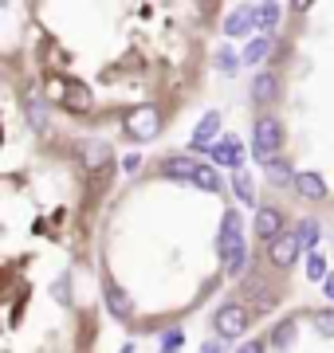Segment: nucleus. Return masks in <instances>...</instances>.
<instances>
[{
	"label": "nucleus",
	"instance_id": "nucleus-20",
	"mask_svg": "<svg viewBox=\"0 0 334 353\" xmlns=\"http://www.w3.org/2000/svg\"><path fill=\"white\" fill-rule=\"evenodd\" d=\"M279 16H283L279 4H256V24L264 28V32H271V28L279 24Z\"/></svg>",
	"mask_w": 334,
	"mask_h": 353
},
{
	"label": "nucleus",
	"instance_id": "nucleus-3",
	"mask_svg": "<svg viewBox=\"0 0 334 353\" xmlns=\"http://www.w3.org/2000/svg\"><path fill=\"white\" fill-rule=\"evenodd\" d=\"M157 130H161V114H157V106H138V110L126 114V134L134 141L157 138Z\"/></svg>",
	"mask_w": 334,
	"mask_h": 353
},
{
	"label": "nucleus",
	"instance_id": "nucleus-22",
	"mask_svg": "<svg viewBox=\"0 0 334 353\" xmlns=\"http://www.w3.org/2000/svg\"><path fill=\"white\" fill-rule=\"evenodd\" d=\"M268 176H271V185H295L299 173H291V165H287V161H271L268 165Z\"/></svg>",
	"mask_w": 334,
	"mask_h": 353
},
{
	"label": "nucleus",
	"instance_id": "nucleus-18",
	"mask_svg": "<svg viewBox=\"0 0 334 353\" xmlns=\"http://www.w3.org/2000/svg\"><path fill=\"white\" fill-rule=\"evenodd\" d=\"M291 341H295V322L283 318L279 326L271 330V345H275V350H291Z\"/></svg>",
	"mask_w": 334,
	"mask_h": 353
},
{
	"label": "nucleus",
	"instance_id": "nucleus-31",
	"mask_svg": "<svg viewBox=\"0 0 334 353\" xmlns=\"http://www.w3.org/2000/svg\"><path fill=\"white\" fill-rule=\"evenodd\" d=\"M322 290H326V299H331V303H334V271H331V279L322 283Z\"/></svg>",
	"mask_w": 334,
	"mask_h": 353
},
{
	"label": "nucleus",
	"instance_id": "nucleus-10",
	"mask_svg": "<svg viewBox=\"0 0 334 353\" xmlns=\"http://www.w3.org/2000/svg\"><path fill=\"white\" fill-rule=\"evenodd\" d=\"M220 134V114L217 110H208L205 118H201V126L193 130V141H189V150H213V145H217V138Z\"/></svg>",
	"mask_w": 334,
	"mask_h": 353
},
{
	"label": "nucleus",
	"instance_id": "nucleus-9",
	"mask_svg": "<svg viewBox=\"0 0 334 353\" xmlns=\"http://www.w3.org/2000/svg\"><path fill=\"white\" fill-rule=\"evenodd\" d=\"M248 94H252V102H256V106H268V102L279 99V79L271 75V71H259V75L252 79Z\"/></svg>",
	"mask_w": 334,
	"mask_h": 353
},
{
	"label": "nucleus",
	"instance_id": "nucleus-27",
	"mask_svg": "<svg viewBox=\"0 0 334 353\" xmlns=\"http://www.w3.org/2000/svg\"><path fill=\"white\" fill-rule=\"evenodd\" d=\"M52 294L59 299V303H67V299H71V287H67V275H63V279H59V283L52 287Z\"/></svg>",
	"mask_w": 334,
	"mask_h": 353
},
{
	"label": "nucleus",
	"instance_id": "nucleus-5",
	"mask_svg": "<svg viewBox=\"0 0 334 353\" xmlns=\"http://www.w3.org/2000/svg\"><path fill=\"white\" fill-rule=\"evenodd\" d=\"M299 252H303V248H299V236H295V232H283L279 240L268 243V259H271V267H279V271H287V267L295 263Z\"/></svg>",
	"mask_w": 334,
	"mask_h": 353
},
{
	"label": "nucleus",
	"instance_id": "nucleus-12",
	"mask_svg": "<svg viewBox=\"0 0 334 353\" xmlns=\"http://www.w3.org/2000/svg\"><path fill=\"white\" fill-rule=\"evenodd\" d=\"M252 24H256V4H244V8L228 12L224 32H228V36H248V32H252Z\"/></svg>",
	"mask_w": 334,
	"mask_h": 353
},
{
	"label": "nucleus",
	"instance_id": "nucleus-14",
	"mask_svg": "<svg viewBox=\"0 0 334 353\" xmlns=\"http://www.w3.org/2000/svg\"><path fill=\"white\" fill-rule=\"evenodd\" d=\"M106 310H110L118 322L134 318V303H130V294H126L122 287H106Z\"/></svg>",
	"mask_w": 334,
	"mask_h": 353
},
{
	"label": "nucleus",
	"instance_id": "nucleus-11",
	"mask_svg": "<svg viewBox=\"0 0 334 353\" xmlns=\"http://www.w3.org/2000/svg\"><path fill=\"white\" fill-rule=\"evenodd\" d=\"M256 236L259 240H279L283 236V212L279 208H259V216H256Z\"/></svg>",
	"mask_w": 334,
	"mask_h": 353
},
{
	"label": "nucleus",
	"instance_id": "nucleus-8",
	"mask_svg": "<svg viewBox=\"0 0 334 353\" xmlns=\"http://www.w3.org/2000/svg\"><path fill=\"white\" fill-rule=\"evenodd\" d=\"M197 169H201V165H197L189 153H173V157L161 161V176H169V181H193Z\"/></svg>",
	"mask_w": 334,
	"mask_h": 353
},
{
	"label": "nucleus",
	"instance_id": "nucleus-28",
	"mask_svg": "<svg viewBox=\"0 0 334 353\" xmlns=\"http://www.w3.org/2000/svg\"><path fill=\"white\" fill-rule=\"evenodd\" d=\"M224 350H228V341H224V338H213V341L201 345V353H224Z\"/></svg>",
	"mask_w": 334,
	"mask_h": 353
},
{
	"label": "nucleus",
	"instance_id": "nucleus-21",
	"mask_svg": "<svg viewBox=\"0 0 334 353\" xmlns=\"http://www.w3.org/2000/svg\"><path fill=\"white\" fill-rule=\"evenodd\" d=\"M232 189H236V196H240L244 204H256V185H252V176H248V173H240V169H236V176H232Z\"/></svg>",
	"mask_w": 334,
	"mask_h": 353
},
{
	"label": "nucleus",
	"instance_id": "nucleus-16",
	"mask_svg": "<svg viewBox=\"0 0 334 353\" xmlns=\"http://www.w3.org/2000/svg\"><path fill=\"white\" fill-rule=\"evenodd\" d=\"M63 106L67 110H75V114H83L90 106V90L83 87V83H71V87H63Z\"/></svg>",
	"mask_w": 334,
	"mask_h": 353
},
{
	"label": "nucleus",
	"instance_id": "nucleus-25",
	"mask_svg": "<svg viewBox=\"0 0 334 353\" xmlns=\"http://www.w3.org/2000/svg\"><path fill=\"white\" fill-rule=\"evenodd\" d=\"M236 67H240V55H232V48H220V71H224V75H232Z\"/></svg>",
	"mask_w": 334,
	"mask_h": 353
},
{
	"label": "nucleus",
	"instance_id": "nucleus-4",
	"mask_svg": "<svg viewBox=\"0 0 334 353\" xmlns=\"http://www.w3.org/2000/svg\"><path fill=\"white\" fill-rule=\"evenodd\" d=\"M213 326H217V338H224V341L240 338L248 330V310L240 303H224L217 310V318H213Z\"/></svg>",
	"mask_w": 334,
	"mask_h": 353
},
{
	"label": "nucleus",
	"instance_id": "nucleus-6",
	"mask_svg": "<svg viewBox=\"0 0 334 353\" xmlns=\"http://www.w3.org/2000/svg\"><path fill=\"white\" fill-rule=\"evenodd\" d=\"M208 153H213V165H224V169H236V165L244 161V145H240V138H232V134L217 138V145Z\"/></svg>",
	"mask_w": 334,
	"mask_h": 353
},
{
	"label": "nucleus",
	"instance_id": "nucleus-2",
	"mask_svg": "<svg viewBox=\"0 0 334 353\" xmlns=\"http://www.w3.org/2000/svg\"><path fill=\"white\" fill-rule=\"evenodd\" d=\"M279 150H283V126L271 118V114H264V118L256 122V130H252V153H256L264 165H271Z\"/></svg>",
	"mask_w": 334,
	"mask_h": 353
},
{
	"label": "nucleus",
	"instance_id": "nucleus-13",
	"mask_svg": "<svg viewBox=\"0 0 334 353\" xmlns=\"http://www.w3.org/2000/svg\"><path fill=\"white\" fill-rule=\"evenodd\" d=\"M271 48H275V43H271V36L248 39V48L240 51V63H244V67H259V63H264V59L271 55Z\"/></svg>",
	"mask_w": 334,
	"mask_h": 353
},
{
	"label": "nucleus",
	"instance_id": "nucleus-15",
	"mask_svg": "<svg viewBox=\"0 0 334 353\" xmlns=\"http://www.w3.org/2000/svg\"><path fill=\"white\" fill-rule=\"evenodd\" d=\"M295 189H299L303 201H322V196H326V185H322L319 173H299L295 176Z\"/></svg>",
	"mask_w": 334,
	"mask_h": 353
},
{
	"label": "nucleus",
	"instance_id": "nucleus-1",
	"mask_svg": "<svg viewBox=\"0 0 334 353\" xmlns=\"http://www.w3.org/2000/svg\"><path fill=\"white\" fill-rule=\"evenodd\" d=\"M220 263H224V275H232V279L244 275V267H248L240 212H224V224H220Z\"/></svg>",
	"mask_w": 334,
	"mask_h": 353
},
{
	"label": "nucleus",
	"instance_id": "nucleus-7",
	"mask_svg": "<svg viewBox=\"0 0 334 353\" xmlns=\"http://www.w3.org/2000/svg\"><path fill=\"white\" fill-rule=\"evenodd\" d=\"M79 161H83V169L99 173V169H106V165L115 161V153H110L106 141H83V145H79Z\"/></svg>",
	"mask_w": 334,
	"mask_h": 353
},
{
	"label": "nucleus",
	"instance_id": "nucleus-17",
	"mask_svg": "<svg viewBox=\"0 0 334 353\" xmlns=\"http://www.w3.org/2000/svg\"><path fill=\"white\" fill-rule=\"evenodd\" d=\"M295 236H299V248H307V252L315 255V243H319V236H322V228L315 224V220H303V224L295 228Z\"/></svg>",
	"mask_w": 334,
	"mask_h": 353
},
{
	"label": "nucleus",
	"instance_id": "nucleus-29",
	"mask_svg": "<svg viewBox=\"0 0 334 353\" xmlns=\"http://www.w3.org/2000/svg\"><path fill=\"white\" fill-rule=\"evenodd\" d=\"M236 353H264V341H244Z\"/></svg>",
	"mask_w": 334,
	"mask_h": 353
},
{
	"label": "nucleus",
	"instance_id": "nucleus-32",
	"mask_svg": "<svg viewBox=\"0 0 334 353\" xmlns=\"http://www.w3.org/2000/svg\"><path fill=\"white\" fill-rule=\"evenodd\" d=\"M118 353H134V345H122V350H118Z\"/></svg>",
	"mask_w": 334,
	"mask_h": 353
},
{
	"label": "nucleus",
	"instance_id": "nucleus-19",
	"mask_svg": "<svg viewBox=\"0 0 334 353\" xmlns=\"http://www.w3.org/2000/svg\"><path fill=\"white\" fill-rule=\"evenodd\" d=\"M193 185L197 189H205V192H220V176H217V165H201L193 176Z\"/></svg>",
	"mask_w": 334,
	"mask_h": 353
},
{
	"label": "nucleus",
	"instance_id": "nucleus-24",
	"mask_svg": "<svg viewBox=\"0 0 334 353\" xmlns=\"http://www.w3.org/2000/svg\"><path fill=\"white\" fill-rule=\"evenodd\" d=\"M307 279H322V283L331 279V271H326V259H322L319 252H315V255H307Z\"/></svg>",
	"mask_w": 334,
	"mask_h": 353
},
{
	"label": "nucleus",
	"instance_id": "nucleus-30",
	"mask_svg": "<svg viewBox=\"0 0 334 353\" xmlns=\"http://www.w3.org/2000/svg\"><path fill=\"white\" fill-rule=\"evenodd\" d=\"M138 165H141V161H138V157H134V153H130L126 161H122V169H126V173H134V169H138Z\"/></svg>",
	"mask_w": 334,
	"mask_h": 353
},
{
	"label": "nucleus",
	"instance_id": "nucleus-23",
	"mask_svg": "<svg viewBox=\"0 0 334 353\" xmlns=\"http://www.w3.org/2000/svg\"><path fill=\"white\" fill-rule=\"evenodd\" d=\"M311 322H315V334L334 338V310H315V314H311Z\"/></svg>",
	"mask_w": 334,
	"mask_h": 353
},
{
	"label": "nucleus",
	"instance_id": "nucleus-26",
	"mask_svg": "<svg viewBox=\"0 0 334 353\" xmlns=\"http://www.w3.org/2000/svg\"><path fill=\"white\" fill-rule=\"evenodd\" d=\"M181 350V330H169L166 341H161V353H177Z\"/></svg>",
	"mask_w": 334,
	"mask_h": 353
}]
</instances>
